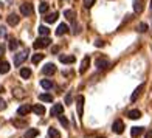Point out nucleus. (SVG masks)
Returning <instances> with one entry per match:
<instances>
[{
    "label": "nucleus",
    "instance_id": "1",
    "mask_svg": "<svg viewBox=\"0 0 152 138\" xmlns=\"http://www.w3.org/2000/svg\"><path fill=\"white\" fill-rule=\"evenodd\" d=\"M50 42H51V40L48 39V37H37V39H36V42L33 44V47L36 48V50H40V48L48 47V45H50Z\"/></svg>",
    "mask_w": 152,
    "mask_h": 138
},
{
    "label": "nucleus",
    "instance_id": "2",
    "mask_svg": "<svg viewBox=\"0 0 152 138\" xmlns=\"http://www.w3.org/2000/svg\"><path fill=\"white\" fill-rule=\"evenodd\" d=\"M20 14L22 16H31L33 14V5L31 3H22L20 5Z\"/></svg>",
    "mask_w": 152,
    "mask_h": 138
},
{
    "label": "nucleus",
    "instance_id": "3",
    "mask_svg": "<svg viewBox=\"0 0 152 138\" xmlns=\"http://www.w3.org/2000/svg\"><path fill=\"white\" fill-rule=\"evenodd\" d=\"M26 56H28V51H22V53H19V54H16L14 56V65L16 67H19L22 62L26 59Z\"/></svg>",
    "mask_w": 152,
    "mask_h": 138
},
{
    "label": "nucleus",
    "instance_id": "4",
    "mask_svg": "<svg viewBox=\"0 0 152 138\" xmlns=\"http://www.w3.org/2000/svg\"><path fill=\"white\" fill-rule=\"evenodd\" d=\"M51 116H61L62 113H64V106L62 104H54L53 107H51Z\"/></svg>",
    "mask_w": 152,
    "mask_h": 138
},
{
    "label": "nucleus",
    "instance_id": "5",
    "mask_svg": "<svg viewBox=\"0 0 152 138\" xmlns=\"http://www.w3.org/2000/svg\"><path fill=\"white\" fill-rule=\"evenodd\" d=\"M76 106H78V115L82 116V113H84V96L82 95L76 98Z\"/></svg>",
    "mask_w": 152,
    "mask_h": 138
},
{
    "label": "nucleus",
    "instance_id": "6",
    "mask_svg": "<svg viewBox=\"0 0 152 138\" xmlns=\"http://www.w3.org/2000/svg\"><path fill=\"white\" fill-rule=\"evenodd\" d=\"M112 130L115 134H123V130H124V123L121 120H116L113 123V126H112Z\"/></svg>",
    "mask_w": 152,
    "mask_h": 138
},
{
    "label": "nucleus",
    "instance_id": "7",
    "mask_svg": "<svg viewBox=\"0 0 152 138\" xmlns=\"http://www.w3.org/2000/svg\"><path fill=\"white\" fill-rule=\"evenodd\" d=\"M59 61L62 62V64H73V62L76 61V58L73 56V54H68V56H67V54H61Z\"/></svg>",
    "mask_w": 152,
    "mask_h": 138
},
{
    "label": "nucleus",
    "instance_id": "8",
    "mask_svg": "<svg viewBox=\"0 0 152 138\" xmlns=\"http://www.w3.org/2000/svg\"><path fill=\"white\" fill-rule=\"evenodd\" d=\"M42 73L48 74V76H50V74H54V73H56V65H54V64H47L42 68Z\"/></svg>",
    "mask_w": 152,
    "mask_h": 138
},
{
    "label": "nucleus",
    "instance_id": "9",
    "mask_svg": "<svg viewBox=\"0 0 152 138\" xmlns=\"http://www.w3.org/2000/svg\"><path fill=\"white\" fill-rule=\"evenodd\" d=\"M143 88H144V84H140V85H138V87L135 88V92L132 93V96H130V101H132V102H135V101L138 99V96L141 95V92H143Z\"/></svg>",
    "mask_w": 152,
    "mask_h": 138
},
{
    "label": "nucleus",
    "instance_id": "10",
    "mask_svg": "<svg viewBox=\"0 0 152 138\" xmlns=\"http://www.w3.org/2000/svg\"><path fill=\"white\" fill-rule=\"evenodd\" d=\"M143 8H144V2H143V0H134V11L137 12V14L143 12Z\"/></svg>",
    "mask_w": 152,
    "mask_h": 138
},
{
    "label": "nucleus",
    "instance_id": "11",
    "mask_svg": "<svg viewBox=\"0 0 152 138\" xmlns=\"http://www.w3.org/2000/svg\"><path fill=\"white\" fill-rule=\"evenodd\" d=\"M88 64H90V58L86 56L84 59H82V62H81V67H79V73H81V74H82V73H86V70H87Z\"/></svg>",
    "mask_w": 152,
    "mask_h": 138
},
{
    "label": "nucleus",
    "instance_id": "12",
    "mask_svg": "<svg viewBox=\"0 0 152 138\" xmlns=\"http://www.w3.org/2000/svg\"><path fill=\"white\" fill-rule=\"evenodd\" d=\"M109 65H110V64H109L107 59H96V67H98L99 70H106Z\"/></svg>",
    "mask_w": 152,
    "mask_h": 138
},
{
    "label": "nucleus",
    "instance_id": "13",
    "mask_svg": "<svg viewBox=\"0 0 152 138\" xmlns=\"http://www.w3.org/2000/svg\"><path fill=\"white\" fill-rule=\"evenodd\" d=\"M31 110H33V109H31L30 106H20L19 110H17V113H19L20 116H26V115L31 112Z\"/></svg>",
    "mask_w": 152,
    "mask_h": 138
},
{
    "label": "nucleus",
    "instance_id": "14",
    "mask_svg": "<svg viewBox=\"0 0 152 138\" xmlns=\"http://www.w3.org/2000/svg\"><path fill=\"white\" fill-rule=\"evenodd\" d=\"M127 116H129L130 120H138V118H141V112H140V110H137V109L129 110V112H127Z\"/></svg>",
    "mask_w": 152,
    "mask_h": 138
},
{
    "label": "nucleus",
    "instance_id": "15",
    "mask_svg": "<svg viewBox=\"0 0 152 138\" xmlns=\"http://www.w3.org/2000/svg\"><path fill=\"white\" fill-rule=\"evenodd\" d=\"M19 22H20V17H19L17 14H10V16H8V23H10L11 26L17 25Z\"/></svg>",
    "mask_w": 152,
    "mask_h": 138
},
{
    "label": "nucleus",
    "instance_id": "16",
    "mask_svg": "<svg viewBox=\"0 0 152 138\" xmlns=\"http://www.w3.org/2000/svg\"><path fill=\"white\" fill-rule=\"evenodd\" d=\"M65 33H68V25L67 23H61L58 26V30H56V34L58 36H62V34H65Z\"/></svg>",
    "mask_w": 152,
    "mask_h": 138
},
{
    "label": "nucleus",
    "instance_id": "17",
    "mask_svg": "<svg viewBox=\"0 0 152 138\" xmlns=\"http://www.w3.org/2000/svg\"><path fill=\"white\" fill-rule=\"evenodd\" d=\"M12 95H14L16 98L22 99L23 96H25V92H23V88H20V87H16V88H12Z\"/></svg>",
    "mask_w": 152,
    "mask_h": 138
},
{
    "label": "nucleus",
    "instance_id": "18",
    "mask_svg": "<svg viewBox=\"0 0 152 138\" xmlns=\"http://www.w3.org/2000/svg\"><path fill=\"white\" fill-rule=\"evenodd\" d=\"M33 112L36 113V115H44L45 113V107L42 104H36V106L33 107Z\"/></svg>",
    "mask_w": 152,
    "mask_h": 138
},
{
    "label": "nucleus",
    "instance_id": "19",
    "mask_svg": "<svg viewBox=\"0 0 152 138\" xmlns=\"http://www.w3.org/2000/svg\"><path fill=\"white\" fill-rule=\"evenodd\" d=\"M143 132H144V129H143V127L135 126V127H132V130H130V135H132V137H140Z\"/></svg>",
    "mask_w": 152,
    "mask_h": 138
},
{
    "label": "nucleus",
    "instance_id": "20",
    "mask_svg": "<svg viewBox=\"0 0 152 138\" xmlns=\"http://www.w3.org/2000/svg\"><path fill=\"white\" fill-rule=\"evenodd\" d=\"M39 135V130L37 129H28L25 132V138H34V137H37Z\"/></svg>",
    "mask_w": 152,
    "mask_h": 138
},
{
    "label": "nucleus",
    "instance_id": "21",
    "mask_svg": "<svg viewBox=\"0 0 152 138\" xmlns=\"http://www.w3.org/2000/svg\"><path fill=\"white\" fill-rule=\"evenodd\" d=\"M39 99L44 101V102H51V101H53V95H50V93H42V95H39Z\"/></svg>",
    "mask_w": 152,
    "mask_h": 138
},
{
    "label": "nucleus",
    "instance_id": "22",
    "mask_svg": "<svg viewBox=\"0 0 152 138\" xmlns=\"http://www.w3.org/2000/svg\"><path fill=\"white\" fill-rule=\"evenodd\" d=\"M58 20V12H53V14H48L45 17V22L47 23H53V22H56Z\"/></svg>",
    "mask_w": 152,
    "mask_h": 138
},
{
    "label": "nucleus",
    "instance_id": "23",
    "mask_svg": "<svg viewBox=\"0 0 152 138\" xmlns=\"http://www.w3.org/2000/svg\"><path fill=\"white\" fill-rule=\"evenodd\" d=\"M40 85H42L45 90H50V88L53 87V82L50 79H42V81H40Z\"/></svg>",
    "mask_w": 152,
    "mask_h": 138
},
{
    "label": "nucleus",
    "instance_id": "24",
    "mask_svg": "<svg viewBox=\"0 0 152 138\" xmlns=\"http://www.w3.org/2000/svg\"><path fill=\"white\" fill-rule=\"evenodd\" d=\"M48 137L50 138H61V134L54 127H51V129H48Z\"/></svg>",
    "mask_w": 152,
    "mask_h": 138
},
{
    "label": "nucleus",
    "instance_id": "25",
    "mask_svg": "<svg viewBox=\"0 0 152 138\" xmlns=\"http://www.w3.org/2000/svg\"><path fill=\"white\" fill-rule=\"evenodd\" d=\"M20 76H22L23 79H28L31 76V70L30 68H22V70H20Z\"/></svg>",
    "mask_w": 152,
    "mask_h": 138
},
{
    "label": "nucleus",
    "instance_id": "26",
    "mask_svg": "<svg viewBox=\"0 0 152 138\" xmlns=\"http://www.w3.org/2000/svg\"><path fill=\"white\" fill-rule=\"evenodd\" d=\"M10 68H11V67H10L8 62H2V65H0V73H3V74H5V73H8V72H10Z\"/></svg>",
    "mask_w": 152,
    "mask_h": 138
},
{
    "label": "nucleus",
    "instance_id": "27",
    "mask_svg": "<svg viewBox=\"0 0 152 138\" xmlns=\"http://www.w3.org/2000/svg\"><path fill=\"white\" fill-rule=\"evenodd\" d=\"M48 33H50V30H48L47 26H39V34H40L42 37H47Z\"/></svg>",
    "mask_w": 152,
    "mask_h": 138
},
{
    "label": "nucleus",
    "instance_id": "28",
    "mask_svg": "<svg viewBox=\"0 0 152 138\" xmlns=\"http://www.w3.org/2000/svg\"><path fill=\"white\" fill-rule=\"evenodd\" d=\"M47 11H48V3H45V2L39 3V12H42V14H45Z\"/></svg>",
    "mask_w": 152,
    "mask_h": 138
},
{
    "label": "nucleus",
    "instance_id": "29",
    "mask_svg": "<svg viewBox=\"0 0 152 138\" xmlns=\"http://www.w3.org/2000/svg\"><path fill=\"white\" fill-rule=\"evenodd\" d=\"M64 16H65L68 20H73V19H75V12H73L72 9H65V11H64Z\"/></svg>",
    "mask_w": 152,
    "mask_h": 138
},
{
    "label": "nucleus",
    "instance_id": "30",
    "mask_svg": "<svg viewBox=\"0 0 152 138\" xmlns=\"http://www.w3.org/2000/svg\"><path fill=\"white\" fill-rule=\"evenodd\" d=\"M17 47H19V42H17L16 39H11V40H10V50H11V51H14Z\"/></svg>",
    "mask_w": 152,
    "mask_h": 138
},
{
    "label": "nucleus",
    "instance_id": "31",
    "mask_svg": "<svg viewBox=\"0 0 152 138\" xmlns=\"http://www.w3.org/2000/svg\"><path fill=\"white\" fill-rule=\"evenodd\" d=\"M44 59V54H34V56H33V64H39V62L40 61H42Z\"/></svg>",
    "mask_w": 152,
    "mask_h": 138
},
{
    "label": "nucleus",
    "instance_id": "32",
    "mask_svg": "<svg viewBox=\"0 0 152 138\" xmlns=\"http://www.w3.org/2000/svg\"><path fill=\"white\" fill-rule=\"evenodd\" d=\"M12 124L17 126V127H26V121H14L12 120Z\"/></svg>",
    "mask_w": 152,
    "mask_h": 138
},
{
    "label": "nucleus",
    "instance_id": "33",
    "mask_svg": "<svg viewBox=\"0 0 152 138\" xmlns=\"http://www.w3.org/2000/svg\"><path fill=\"white\" fill-rule=\"evenodd\" d=\"M138 31H140V33H146L148 31V25L146 23H140V25H138Z\"/></svg>",
    "mask_w": 152,
    "mask_h": 138
},
{
    "label": "nucleus",
    "instance_id": "34",
    "mask_svg": "<svg viewBox=\"0 0 152 138\" xmlns=\"http://www.w3.org/2000/svg\"><path fill=\"white\" fill-rule=\"evenodd\" d=\"M95 5V0H84V6L86 8H92Z\"/></svg>",
    "mask_w": 152,
    "mask_h": 138
},
{
    "label": "nucleus",
    "instance_id": "35",
    "mask_svg": "<svg viewBox=\"0 0 152 138\" xmlns=\"http://www.w3.org/2000/svg\"><path fill=\"white\" fill-rule=\"evenodd\" d=\"M59 123L62 124V126H65V127L68 126V120L65 118V116H59Z\"/></svg>",
    "mask_w": 152,
    "mask_h": 138
},
{
    "label": "nucleus",
    "instance_id": "36",
    "mask_svg": "<svg viewBox=\"0 0 152 138\" xmlns=\"http://www.w3.org/2000/svg\"><path fill=\"white\" fill-rule=\"evenodd\" d=\"M65 104H67V106L72 104V93H67V96H65Z\"/></svg>",
    "mask_w": 152,
    "mask_h": 138
},
{
    "label": "nucleus",
    "instance_id": "37",
    "mask_svg": "<svg viewBox=\"0 0 152 138\" xmlns=\"http://www.w3.org/2000/svg\"><path fill=\"white\" fill-rule=\"evenodd\" d=\"M5 109H6V102L0 98V110H5Z\"/></svg>",
    "mask_w": 152,
    "mask_h": 138
},
{
    "label": "nucleus",
    "instance_id": "38",
    "mask_svg": "<svg viewBox=\"0 0 152 138\" xmlns=\"http://www.w3.org/2000/svg\"><path fill=\"white\" fill-rule=\"evenodd\" d=\"M95 45H96V47H102V45H104V42H102V40H96Z\"/></svg>",
    "mask_w": 152,
    "mask_h": 138
},
{
    "label": "nucleus",
    "instance_id": "39",
    "mask_svg": "<svg viewBox=\"0 0 152 138\" xmlns=\"http://www.w3.org/2000/svg\"><path fill=\"white\" fill-rule=\"evenodd\" d=\"M59 51V47H53L51 48V53H58Z\"/></svg>",
    "mask_w": 152,
    "mask_h": 138
},
{
    "label": "nucleus",
    "instance_id": "40",
    "mask_svg": "<svg viewBox=\"0 0 152 138\" xmlns=\"http://www.w3.org/2000/svg\"><path fill=\"white\" fill-rule=\"evenodd\" d=\"M146 138H152V130H148L146 132Z\"/></svg>",
    "mask_w": 152,
    "mask_h": 138
},
{
    "label": "nucleus",
    "instance_id": "41",
    "mask_svg": "<svg viewBox=\"0 0 152 138\" xmlns=\"http://www.w3.org/2000/svg\"><path fill=\"white\" fill-rule=\"evenodd\" d=\"M3 51H5V47H3V45H0V53H3Z\"/></svg>",
    "mask_w": 152,
    "mask_h": 138
},
{
    "label": "nucleus",
    "instance_id": "42",
    "mask_svg": "<svg viewBox=\"0 0 152 138\" xmlns=\"http://www.w3.org/2000/svg\"><path fill=\"white\" fill-rule=\"evenodd\" d=\"M0 93H3V87L2 85H0Z\"/></svg>",
    "mask_w": 152,
    "mask_h": 138
},
{
    "label": "nucleus",
    "instance_id": "43",
    "mask_svg": "<svg viewBox=\"0 0 152 138\" xmlns=\"http://www.w3.org/2000/svg\"><path fill=\"white\" fill-rule=\"evenodd\" d=\"M0 65H2V58H0Z\"/></svg>",
    "mask_w": 152,
    "mask_h": 138
},
{
    "label": "nucleus",
    "instance_id": "44",
    "mask_svg": "<svg viewBox=\"0 0 152 138\" xmlns=\"http://www.w3.org/2000/svg\"><path fill=\"white\" fill-rule=\"evenodd\" d=\"M151 8H152V0H151Z\"/></svg>",
    "mask_w": 152,
    "mask_h": 138
},
{
    "label": "nucleus",
    "instance_id": "45",
    "mask_svg": "<svg viewBox=\"0 0 152 138\" xmlns=\"http://www.w3.org/2000/svg\"><path fill=\"white\" fill-rule=\"evenodd\" d=\"M98 138H104V137H98Z\"/></svg>",
    "mask_w": 152,
    "mask_h": 138
}]
</instances>
